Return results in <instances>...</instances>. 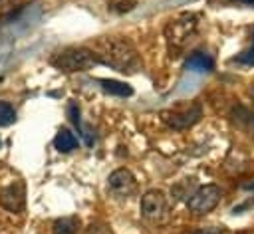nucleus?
I'll list each match as a JSON object with an SVG mask.
<instances>
[{"label": "nucleus", "instance_id": "obj_1", "mask_svg": "<svg viewBox=\"0 0 254 234\" xmlns=\"http://www.w3.org/2000/svg\"><path fill=\"white\" fill-rule=\"evenodd\" d=\"M91 54L97 61L121 71V73H135L143 67V61L133 48L131 42L125 38H101L95 42Z\"/></svg>", "mask_w": 254, "mask_h": 234}, {"label": "nucleus", "instance_id": "obj_2", "mask_svg": "<svg viewBox=\"0 0 254 234\" xmlns=\"http://www.w3.org/2000/svg\"><path fill=\"white\" fill-rule=\"evenodd\" d=\"M196 28H198V14L185 12L177 18H173L165 26V38H167V44H169V52L183 50L194 38Z\"/></svg>", "mask_w": 254, "mask_h": 234}, {"label": "nucleus", "instance_id": "obj_3", "mask_svg": "<svg viewBox=\"0 0 254 234\" xmlns=\"http://www.w3.org/2000/svg\"><path fill=\"white\" fill-rule=\"evenodd\" d=\"M50 63L62 71H85V69H91L97 59L95 56L91 54V50L87 48H67V50H62V52H56L52 58H50Z\"/></svg>", "mask_w": 254, "mask_h": 234}, {"label": "nucleus", "instance_id": "obj_4", "mask_svg": "<svg viewBox=\"0 0 254 234\" xmlns=\"http://www.w3.org/2000/svg\"><path fill=\"white\" fill-rule=\"evenodd\" d=\"M202 115V109L198 103H192V105H181V107H175V109H167V111H161V119L165 125H169L171 129H177V131H183V129H189L192 127Z\"/></svg>", "mask_w": 254, "mask_h": 234}, {"label": "nucleus", "instance_id": "obj_5", "mask_svg": "<svg viewBox=\"0 0 254 234\" xmlns=\"http://www.w3.org/2000/svg\"><path fill=\"white\" fill-rule=\"evenodd\" d=\"M141 214L153 224H163L169 218V200L161 190H147L141 198Z\"/></svg>", "mask_w": 254, "mask_h": 234}, {"label": "nucleus", "instance_id": "obj_6", "mask_svg": "<svg viewBox=\"0 0 254 234\" xmlns=\"http://www.w3.org/2000/svg\"><path fill=\"white\" fill-rule=\"evenodd\" d=\"M220 188L216 184H204L198 190H194L190 194V198L187 200V206L192 214L200 216V214H208L218 202H220Z\"/></svg>", "mask_w": 254, "mask_h": 234}, {"label": "nucleus", "instance_id": "obj_7", "mask_svg": "<svg viewBox=\"0 0 254 234\" xmlns=\"http://www.w3.org/2000/svg\"><path fill=\"white\" fill-rule=\"evenodd\" d=\"M107 192L117 200L131 198L137 192V180L127 169H117L107 178Z\"/></svg>", "mask_w": 254, "mask_h": 234}, {"label": "nucleus", "instance_id": "obj_8", "mask_svg": "<svg viewBox=\"0 0 254 234\" xmlns=\"http://www.w3.org/2000/svg\"><path fill=\"white\" fill-rule=\"evenodd\" d=\"M0 204L10 212H22L26 206V186L22 180H14L0 192Z\"/></svg>", "mask_w": 254, "mask_h": 234}, {"label": "nucleus", "instance_id": "obj_9", "mask_svg": "<svg viewBox=\"0 0 254 234\" xmlns=\"http://www.w3.org/2000/svg\"><path fill=\"white\" fill-rule=\"evenodd\" d=\"M187 69L190 71H210L214 69V59L208 56V54H202V52H194L189 59H187Z\"/></svg>", "mask_w": 254, "mask_h": 234}, {"label": "nucleus", "instance_id": "obj_10", "mask_svg": "<svg viewBox=\"0 0 254 234\" xmlns=\"http://www.w3.org/2000/svg\"><path fill=\"white\" fill-rule=\"evenodd\" d=\"M54 145H56V149L60 153H69V151H73L77 147V137L69 129H60L56 139H54Z\"/></svg>", "mask_w": 254, "mask_h": 234}, {"label": "nucleus", "instance_id": "obj_11", "mask_svg": "<svg viewBox=\"0 0 254 234\" xmlns=\"http://www.w3.org/2000/svg\"><path fill=\"white\" fill-rule=\"evenodd\" d=\"M97 83L111 95H119V97H129L133 95V89L123 83V81H117V79H97Z\"/></svg>", "mask_w": 254, "mask_h": 234}, {"label": "nucleus", "instance_id": "obj_12", "mask_svg": "<svg viewBox=\"0 0 254 234\" xmlns=\"http://www.w3.org/2000/svg\"><path fill=\"white\" fill-rule=\"evenodd\" d=\"M77 226H79V218L75 216H65L56 220L54 224V234H77Z\"/></svg>", "mask_w": 254, "mask_h": 234}, {"label": "nucleus", "instance_id": "obj_13", "mask_svg": "<svg viewBox=\"0 0 254 234\" xmlns=\"http://www.w3.org/2000/svg\"><path fill=\"white\" fill-rule=\"evenodd\" d=\"M69 117H71L73 125H75L77 129H79L81 137L85 139V145H93V137H91V133H89L87 129H83V127H81V119H79V109L75 107V103H69Z\"/></svg>", "mask_w": 254, "mask_h": 234}, {"label": "nucleus", "instance_id": "obj_14", "mask_svg": "<svg viewBox=\"0 0 254 234\" xmlns=\"http://www.w3.org/2000/svg\"><path fill=\"white\" fill-rule=\"evenodd\" d=\"M14 121H16V113H14L12 105H8L6 101H0V127H6Z\"/></svg>", "mask_w": 254, "mask_h": 234}, {"label": "nucleus", "instance_id": "obj_15", "mask_svg": "<svg viewBox=\"0 0 254 234\" xmlns=\"http://www.w3.org/2000/svg\"><path fill=\"white\" fill-rule=\"evenodd\" d=\"M232 63H238V65H254V38H252V44L248 50H244L242 54H238L236 58H232Z\"/></svg>", "mask_w": 254, "mask_h": 234}, {"label": "nucleus", "instance_id": "obj_16", "mask_svg": "<svg viewBox=\"0 0 254 234\" xmlns=\"http://www.w3.org/2000/svg\"><path fill=\"white\" fill-rule=\"evenodd\" d=\"M83 234H113L105 224H101V222H93V224H89L87 228H85V232Z\"/></svg>", "mask_w": 254, "mask_h": 234}, {"label": "nucleus", "instance_id": "obj_17", "mask_svg": "<svg viewBox=\"0 0 254 234\" xmlns=\"http://www.w3.org/2000/svg\"><path fill=\"white\" fill-rule=\"evenodd\" d=\"M135 6V0H125V2H117L111 6V10H117V12H123V10H131Z\"/></svg>", "mask_w": 254, "mask_h": 234}, {"label": "nucleus", "instance_id": "obj_18", "mask_svg": "<svg viewBox=\"0 0 254 234\" xmlns=\"http://www.w3.org/2000/svg\"><path fill=\"white\" fill-rule=\"evenodd\" d=\"M192 234H222V228L210 226V228H200V230H194Z\"/></svg>", "mask_w": 254, "mask_h": 234}, {"label": "nucleus", "instance_id": "obj_19", "mask_svg": "<svg viewBox=\"0 0 254 234\" xmlns=\"http://www.w3.org/2000/svg\"><path fill=\"white\" fill-rule=\"evenodd\" d=\"M228 2H236V4H246V6H254V0H228Z\"/></svg>", "mask_w": 254, "mask_h": 234}, {"label": "nucleus", "instance_id": "obj_20", "mask_svg": "<svg viewBox=\"0 0 254 234\" xmlns=\"http://www.w3.org/2000/svg\"><path fill=\"white\" fill-rule=\"evenodd\" d=\"M250 97H252V99H254V87H252V89H250Z\"/></svg>", "mask_w": 254, "mask_h": 234}, {"label": "nucleus", "instance_id": "obj_21", "mask_svg": "<svg viewBox=\"0 0 254 234\" xmlns=\"http://www.w3.org/2000/svg\"><path fill=\"white\" fill-rule=\"evenodd\" d=\"M0 145H2V141H0Z\"/></svg>", "mask_w": 254, "mask_h": 234}]
</instances>
